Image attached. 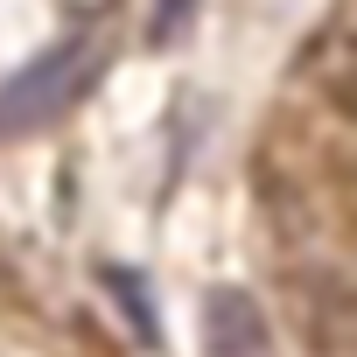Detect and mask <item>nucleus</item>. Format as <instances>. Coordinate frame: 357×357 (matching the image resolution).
Instances as JSON below:
<instances>
[{"mask_svg":"<svg viewBox=\"0 0 357 357\" xmlns=\"http://www.w3.org/2000/svg\"><path fill=\"white\" fill-rule=\"evenodd\" d=\"M77 84H84V43L50 50L43 63H29L22 77L0 84V133H29V126L56 119V112L77 98Z\"/></svg>","mask_w":357,"mask_h":357,"instance_id":"f257e3e1","label":"nucleus"},{"mask_svg":"<svg viewBox=\"0 0 357 357\" xmlns=\"http://www.w3.org/2000/svg\"><path fill=\"white\" fill-rule=\"evenodd\" d=\"M190 15H197V0H161V8H154V29H147V36L168 50L175 36H183V22H190Z\"/></svg>","mask_w":357,"mask_h":357,"instance_id":"20e7f679","label":"nucleus"},{"mask_svg":"<svg viewBox=\"0 0 357 357\" xmlns=\"http://www.w3.org/2000/svg\"><path fill=\"white\" fill-rule=\"evenodd\" d=\"M98 280L112 287V301L133 315V329H140V343H154L161 329H154V294H147V280H133L126 266H98Z\"/></svg>","mask_w":357,"mask_h":357,"instance_id":"7ed1b4c3","label":"nucleus"},{"mask_svg":"<svg viewBox=\"0 0 357 357\" xmlns=\"http://www.w3.org/2000/svg\"><path fill=\"white\" fill-rule=\"evenodd\" d=\"M204 343L211 357H273V329L238 287H218L204 301Z\"/></svg>","mask_w":357,"mask_h":357,"instance_id":"f03ea898","label":"nucleus"}]
</instances>
